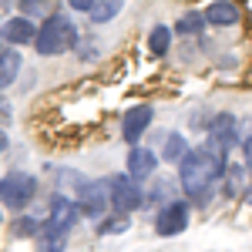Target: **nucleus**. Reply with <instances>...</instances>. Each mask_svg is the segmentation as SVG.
I'll return each instance as SVG.
<instances>
[{
	"label": "nucleus",
	"instance_id": "f257e3e1",
	"mask_svg": "<svg viewBox=\"0 0 252 252\" xmlns=\"http://www.w3.org/2000/svg\"><path fill=\"white\" fill-rule=\"evenodd\" d=\"M225 165L229 161L212 155L209 148H192L178 161V185H182V192L189 195L195 205H209L215 189H219V182H222Z\"/></svg>",
	"mask_w": 252,
	"mask_h": 252
},
{
	"label": "nucleus",
	"instance_id": "f03ea898",
	"mask_svg": "<svg viewBox=\"0 0 252 252\" xmlns=\"http://www.w3.org/2000/svg\"><path fill=\"white\" fill-rule=\"evenodd\" d=\"M78 40H81V37H78V27H74L71 14H64V10H54L51 17H44V20L37 24L34 51H37L40 58H54V54H64V51H71Z\"/></svg>",
	"mask_w": 252,
	"mask_h": 252
},
{
	"label": "nucleus",
	"instance_id": "7ed1b4c3",
	"mask_svg": "<svg viewBox=\"0 0 252 252\" xmlns=\"http://www.w3.org/2000/svg\"><path fill=\"white\" fill-rule=\"evenodd\" d=\"M37 195V178L31 172H10L0 178V205L10 212H24Z\"/></svg>",
	"mask_w": 252,
	"mask_h": 252
},
{
	"label": "nucleus",
	"instance_id": "20e7f679",
	"mask_svg": "<svg viewBox=\"0 0 252 252\" xmlns=\"http://www.w3.org/2000/svg\"><path fill=\"white\" fill-rule=\"evenodd\" d=\"M81 209V219H91V222H101L108 209H111V182L108 178H97V182H88L78 195H74Z\"/></svg>",
	"mask_w": 252,
	"mask_h": 252
},
{
	"label": "nucleus",
	"instance_id": "39448f33",
	"mask_svg": "<svg viewBox=\"0 0 252 252\" xmlns=\"http://www.w3.org/2000/svg\"><path fill=\"white\" fill-rule=\"evenodd\" d=\"M111 212H121V215H131L145 205V189L141 182H135L131 175H111Z\"/></svg>",
	"mask_w": 252,
	"mask_h": 252
},
{
	"label": "nucleus",
	"instance_id": "423d86ee",
	"mask_svg": "<svg viewBox=\"0 0 252 252\" xmlns=\"http://www.w3.org/2000/svg\"><path fill=\"white\" fill-rule=\"evenodd\" d=\"M239 118L235 115H215L212 121H209V141H205V148L212 152V155H219V158H225L229 161V152L235 148V141H239Z\"/></svg>",
	"mask_w": 252,
	"mask_h": 252
},
{
	"label": "nucleus",
	"instance_id": "0eeeda50",
	"mask_svg": "<svg viewBox=\"0 0 252 252\" xmlns=\"http://www.w3.org/2000/svg\"><path fill=\"white\" fill-rule=\"evenodd\" d=\"M189 219H192V205L185 198H172L165 202L155 215V232L161 239H172V235H182L189 229Z\"/></svg>",
	"mask_w": 252,
	"mask_h": 252
},
{
	"label": "nucleus",
	"instance_id": "6e6552de",
	"mask_svg": "<svg viewBox=\"0 0 252 252\" xmlns=\"http://www.w3.org/2000/svg\"><path fill=\"white\" fill-rule=\"evenodd\" d=\"M158 161H161V155H158L155 148H148V145H131V148H128V158H125V172L131 175L135 182H148V178L158 172Z\"/></svg>",
	"mask_w": 252,
	"mask_h": 252
},
{
	"label": "nucleus",
	"instance_id": "1a4fd4ad",
	"mask_svg": "<svg viewBox=\"0 0 252 252\" xmlns=\"http://www.w3.org/2000/svg\"><path fill=\"white\" fill-rule=\"evenodd\" d=\"M152 118H155V108H152V104H135V108H128L125 118H121V138H125L128 145H141L145 131L152 128Z\"/></svg>",
	"mask_w": 252,
	"mask_h": 252
},
{
	"label": "nucleus",
	"instance_id": "9d476101",
	"mask_svg": "<svg viewBox=\"0 0 252 252\" xmlns=\"http://www.w3.org/2000/svg\"><path fill=\"white\" fill-rule=\"evenodd\" d=\"M37 37V24L27 17H7L0 24V44H7V47H24V44H34Z\"/></svg>",
	"mask_w": 252,
	"mask_h": 252
},
{
	"label": "nucleus",
	"instance_id": "9b49d317",
	"mask_svg": "<svg viewBox=\"0 0 252 252\" xmlns=\"http://www.w3.org/2000/svg\"><path fill=\"white\" fill-rule=\"evenodd\" d=\"M47 222L58 225V229H64V232H71L81 222L78 202H74L71 195H54V198H51V209H47Z\"/></svg>",
	"mask_w": 252,
	"mask_h": 252
},
{
	"label": "nucleus",
	"instance_id": "f8f14e48",
	"mask_svg": "<svg viewBox=\"0 0 252 252\" xmlns=\"http://www.w3.org/2000/svg\"><path fill=\"white\" fill-rule=\"evenodd\" d=\"M202 14H205L209 27H232V24H239V3L235 0H212Z\"/></svg>",
	"mask_w": 252,
	"mask_h": 252
},
{
	"label": "nucleus",
	"instance_id": "ddd939ff",
	"mask_svg": "<svg viewBox=\"0 0 252 252\" xmlns=\"http://www.w3.org/2000/svg\"><path fill=\"white\" fill-rule=\"evenodd\" d=\"M222 192L225 198H235V195H246L249 189V172H246V165H225V172H222Z\"/></svg>",
	"mask_w": 252,
	"mask_h": 252
},
{
	"label": "nucleus",
	"instance_id": "4468645a",
	"mask_svg": "<svg viewBox=\"0 0 252 252\" xmlns=\"http://www.w3.org/2000/svg\"><path fill=\"white\" fill-rule=\"evenodd\" d=\"M67 235L64 229H58V225H51V222H44L37 232V249L40 252H64L67 249Z\"/></svg>",
	"mask_w": 252,
	"mask_h": 252
},
{
	"label": "nucleus",
	"instance_id": "2eb2a0df",
	"mask_svg": "<svg viewBox=\"0 0 252 252\" xmlns=\"http://www.w3.org/2000/svg\"><path fill=\"white\" fill-rule=\"evenodd\" d=\"M205 27H209V24H205V14H202V10H185L182 17L175 20L172 31L178 34V37H202Z\"/></svg>",
	"mask_w": 252,
	"mask_h": 252
},
{
	"label": "nucleus",
	"instance_id": "dca6fc26",
	"mask_svg": "<svg viewBox=\"0 0 252 252\" xmlns=\"http://www.w3.org/2000/svg\"><path fill=\"white\" fill-rule=\"evenodd\" d=\"M20 51L17 47H3V54H0V88H10L14 81L20 78Z\"/></svg>",
	"mask_w": 252,
	"mask_h": 252
},
{
	"label": "nucleus",
	"instance_id": "f3484780",
	"mask_svg": "<svg viewBox=\"0 0 252 252\" xmlns=\"http://www.w3.org/2000/svg\"><path fill=\"white\" fill-rule=\"evenodd\" d=\"M189 152L192 148H189V141H185L182 131H172V135H165V141H161V161H168V165H178Z\"/></svg>",
	"mask_w": 252,
	"mask_h": 252
},
{
	"label": "nucleus",
	"instance_id": "a211bd4d",
	"mask_svg": "<svg viewBox=\"0 0 252 252\" xmlns=\"http://www.w3.org/2000/svg\"><path fill=\"white\" fill-rule=\"evenodd\" d=\"M172 27H165V24H155L152 27V34H148V51L155 54V58H165L168 51H172Z\"/></svg>",
	"mask_w": 252,
	"mask_h": 252
},
{
	"label": "nucleus",
	"instance_id": "6ab92c4d",
	"mask_svg": "<svg viewBox=\"0 0 252 252\" xmlns=\"http://www.w3.org/2000/svg\"><path fill=\"white\" fill-rule=\"evenodd\" d=\"M121 10H125V0H97L88 17H91V24H111Z\"/></svg>",
	"mask_w": 252,
	"mask_h": 252
},
{
	"label": "nucleus",
	"instance_id": "aec40b11",
	"mask_svg": "<svg viewBox=\"0 0 252 252\" xmlns=\"http://www.w3.org/2000/svg\"><path fill=\"white\" fill-rule=\"evenodd\" d=\"M131 229V215H121V212H108L97 225V235H125Z\"/></svg>",
	"mask_w": 252,
	"mask_h": 252
},
{
	"label": "nucleus",
	"instance_id": "412c9836",
	"mask_svg": "<svg viewBox=\"0 0 252 252\" xmlns=\"http://www.w3.org/2000/svg\"><path fill=\"white\" fill-rule=\"evenodd\" d=\"M17 10H20V17H27V20H44V17L54 14L51 0H20Z\"/></svg>",
	"mask_w": 252,
	"mask_h": 252
},
{
	"label": "nucleus",
	"instance_id": "4be33fe9",
	"mask_svg": "<svg viewBox=\"0 0 252 252\" xmlns=\"http://www.w3.org/2000/svg\"><path fill=\"white\" fill-rule=\"evenodd\" d=\"M58 185L64 189V195L71 192V198H74V195H78L81 189L88 185V178H84L78 168H61V172H58Z\"/></svg>",
	"mask_w": 252,
	"mask_h": 252
},
{
	"label": "nucleus",
	"instance_id": "5701e85b",
	"mask_svg": "<svg viewBox=\"0 0 252 252\" xmlns=\"http://www.w3.org/2000/svg\"><path fill=\"white\" fill-rule=\"evenodd\" d=\"M40 225H44V222L31 219V215H20V219H14V222H10V235H17V239H37Z\"/></svg>",
	"mask_w": 252,
	"mask_h": 252
},
{
	"label": "nucleus",
	"instance_id": "b1692460",
	"mask_svg": "<svg viewBox=\"0 0 252 252\" xmlns=\"http://www.w3.org/2000/svg\"><path fill=\"white\" fill-rule=\"evenodd\" d=\"M242 165H246V172H249V178H252V135L242 138Z\"/></svg>",
	"mask_w": 252,
	"mask_h": 252
},
{
	"label": "nucleus",
	"instance_id": "393cba45",
	"mask_svg": "<svg viewBox=\"0 0 252 252\" xmlns=\"http://www.w3.org/2000/svg\"><path fill=\"white\" fill-rule=\"evenodd\" d=\"M94 3L97 0H67V10H74V14H91Z\"/></svg>",
	"mask_w": 252,
	"mask_h": 252
},
{
	"label": "nucleus",
	"instance_id": "a878e982",
	"mask_svg": "<svg viewBox=\"0 0 252 252\" xmlns=\"http://www.w3.org/2000/svg\"><path fill=\"white\" fill-rule=\"evenodd\" d=\"M7 145H10V138H7V131H3V128H0V152H3V148H7Z\"/></svg>",
	"mask_w": 252,
	"mask_h": 252
},
{
	"label": "nucleus",
	"instance_id": "bb28decb",
	"mask_svg": "<svg viewBox=\"0 0 252 252\" xmlns=\"http://www.w3.org/2000/svg\"><path fill=\"white\" fill-rule=\"evenodd\" d=\"M7 115H10V108H7V104L0 101V118H7Z\"/></svg>",
	"mask_w": 252,
	"mask_h": 252
},
{
	"label": "nucleus",
	"instance_id": "cd10ccee",
	"mask_svg": "<svg viewBox=\"0 0 252 252\" xmlns=\"http://www.w3.org/2000/svg\"><path fill=\"white\" fill-rule=\"evenodd\" d=\"M0 225H3V212H0Z\"/></svg>",
	"mask_w": 252,
	"mask_h": 252
},
{
	"label": "nucleus",
	"instance_id": "c85d7f7f",
	"mask_svg": "<svg viewBox=\"0 0 252 252\" xmlns=\"http://www.w3.org/2000/svg\"><path fill=\"white\" fill-rule=\"evenodd\" d=\"M0 54H3V44H0Z\"/></svg>",
	"mask_w": 252,
	"mask_h": 252
}]
</instances>
